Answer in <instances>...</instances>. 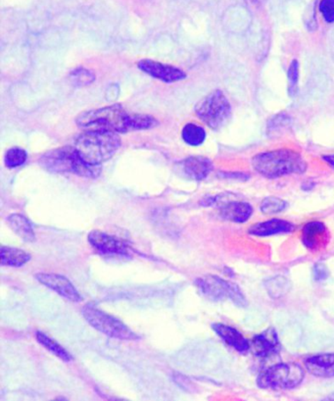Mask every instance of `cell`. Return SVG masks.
Instances as JSON below:
<instances>
[{
  "mask_svg": "<svg viewBox=\"0 0 334 401\" xmlns=\"http://www.w3.org/2000/svg\"><path fill=\"white\" fill-rule=\"evenodd\" d=\"M252 347L255 356L261 358H267L279 353L280 342L274 328H270L262 334L255 335L252 340Z\"/></svg>",
  "mask_w": 334,
  "mask_h": 401,
  "instance_id": "cell-13",
  "label": "cell"
},
{
  "mask_svg": "<svg viewBox=\"0 0 334 401\" xmlns=\"http://www.w3.org/2000/svg\"><path fill=\"white\" fill-rule=\"evenodd\" d=\"M265 288L270 298L274 300L282 298L289 293L291 284L289 279L282 276H275L265 282Z\"/></svg>",
  "mask_w": 334,
  "mask_h": 401,
  "instance_id": "cell-22",
  "label": "cell"
},
{
  "mask_svg": "<svg viewBox=\"0 0 334 401\" xmlns=\"http://www.w3.org/2000/svg\"><path fill=\"white\" fill-rule=\"evenodd\" d=\"M138 68L150 76L165 82H175L185 79L187 75L179 68L153 61V60H141Z\"/></svg>",
  "mask_w": 334,
  "mask_h": 401,
  "instance_id": "cell-11",
  "label": "cell"
},
{
  "mask_svg": "<svg viewBox=\"0 0 334 401\" xmlns=\"http://www.w3.org/2000/svg\"><path fill=\"white\" fill-rule=\"evenodd\" d=\"M195 284L199 293L207 300L211 301L230 300L238 307L245 308L248 306V301L240 286L218 276L207 275L197 279Z\"/></svg>",
  "mask_w": 334,
  "mask_h": 401,
  "instance_id": "cell-7",
  "label": "cell"
},
{
  "mask_svg": "<svg viewBox=\"0 0 334 401\" xmlns=\"http://www.w3.org/2000/svg\"><path fill=\"white\" fill-rule=\"evenodd\" d=\"M246 2L251 4L253 6H262L263 3L266 1V0H245Z\"/></svg>",
  "mask_w": 334,
  "mask_h": 401,
  "instance_id": "cell-33",
  "label": "cell"
},
{
  "mask_svg": "<svg viewBox=\"0 0 334 401\" xmlns=\"http://www.w3.org/2000/svg\"><path fill=\"white\" fill-rule=\"evenodd\" d=\"M314 279L317 282H324L328 278V270L326 265L323 263H317L313 270Z\"/></svg>",
  "mask_w": 334,
  "mask_h": 401,
  "instance_id": "cell-30",
  "label": "cell"
},
{
  "mask_svg": "<svg viewBox=\"0 0 334 401\" xmlns=\"http://www.w3.org/2000/svg\"><path fill=\"white\" fill-rule=\"evenodd\" d=\"M252 166L265 178L277 179L292 174H304L308 164L294 150H275L256 154L252 158Z\"/></svg>",
  "mask_w": 334,
  "mask_h": 401,
  "instance_id": "cell-2",
  "label": "cell"
},
{
  "mask_svg": "<svg viewBox=\"0 0 334 401\" xmlns=\"http://www.w3.org/2000/svg\"><path fill=\"white\" fill-rule=\"evenodd\" d=\"M41 165L55 173H74L85 178H96L100 166L85 163L75 147L57 148L45 153L41 159Z\"/></svg>",
  "mask_w": 334,
  "mask_h": 401,
  "instance_id": "cell-4",
  "label": "cell"
},
{
  "mask_svg": "<svg viewBox=\"0 0 334 401\" xmlns=\"http://www.w3.org/2000/svg\"><path fill=\"white\" fill-rule=\"evenodd\" d=\"M212 328H213L214 332L225 342L226 346L233 347L235 351L242 354L249 351L251 347L249 342H248V340L246 339L245 335L241 334L240 330H236L235 328L221 324V323L214 324L212 326Z\"/></svg>",
  "mask_w": 334,
  "mask_h": 401,
  "instance_id": "cell-14",
  "label": "cell"
},
{
  "mask_svg": "<svg viewBox=\"0 0 334 401\" xmlns=\"http://www.w3.org/2000/svg\"><path fill=\"white\" fill-rule=\"evenodd\" d=\"M291 124V118L289 117V114L282 113L277 114L274 117L270 118L267 126L268 135H279L282 131L286 130Z\"/></svg>",
  "mask_w": 334,
  "mask_h": 401,
  "instance_id": "cell-24",
  "label": "cell"
},
{
  "mask_svg": "<svg viewBox=\"0 0 334 401\" xmlns=\"http://www.w3.org/2000/svg\"><path fill=\"white\" fill-rule=\"evenodd\" d=\"M195 113L209 128L219 130L231 120V106L224 92L216 89L196 104Z\"/></svg>",
  "mask_w": 334,
  "mask_h": 401,
  "instance_id": "cell-6",
  "label": "cell"
},
{
  "mask_svg": "<svg viewBox=\"0 0 334 401\" xmlns=\"http://www.w3.org/2000/svg\"><path fill=\"white\" fill-rule=\"evenodd\" d=\"M82 314L92 328L107 337L122 340H140V337L122 321L100 310L92 303L82 307Z\"/></svg>",
  "mask_w": 334,
  "mask_h": 401,
  "instance_id": "cell-8",
  "label": "cell"
},
{
  "mask_svg": "<svg viewBox=\"0 0 334 401\" xmlns=\"http://www.w3.org/2000/svg\"><path fill=\"white\" fill-rule=\"evenodd\" d=\"M27 160L25 150L19 147H13L9 150L6 154V164L9 168H17L23 165Z\"/></svg>",
  "mask_w": 334,
  "mask_h": 401,
  "instance_id": "cell-27",
  "label": "cell"
},
{
  "mask_svg": "<svg viewBox=\"0 0 334 401\" xmlns=\"http://www.w3.org/2000/svg\"><path fill=\"white\" fill-rule=\"evenodd\" d=\"M36 279L41 284L55 291L66 300L72 301V302H80L82 300V296L75 288L74 284L62 275L38 273L36 275Z\"/></svg>",
  "mask_w": 334,
  "mask_h": 401,
  "instance_id": "cell-10",
  "label": "cell"
},
{
  "mask_svg": "<svg viewBox=\"0 0 334 401\" xmlns=\"http://www.w3.org/2000/svg\"><path fill=\"white\" fill-rule=\"evenodd\" d=\"M121 147V138L116 133L87 131L75 143V148L85 163L100 166L115 155Z\"/></svg>",
  "mask_w": 334,
  "mask_h": 401,
  "instance_id": "cell-3",
  "label": "cell"
},
{
  "mask_svg": "<svg viewBox=\"0 0 334 401\" xmlns=\"http://www.w3.org/2000/svg\"><path fill=\"white\" fill-rule=\"evenodd\" d=\"M305 367L311 375L318 378H334V353L310 356L305 360Z\"/></svg>",
  "mask_w": 334,
  "mask_h": 401,
  "instance_id": "cell-17",
  "label": "cell"
},
{
  "mask_svg": "<svg viewBox=\"0 0 334 401\" xmlns=\"http://www.w3.org/2000/svg\"><path fill=\"white\" fill-rule=\"evenodd\" d=\"M304 377V369L299 364L279 363L261 372L257 385L263 390H292L303 381Z\"/></svg>",
  "mask_w": 334,
  "mask_h": 401,
  "instance_id": "cell-5",
  "label": "cell"
},
{
  "mask_svg": "<svg viewBox=\"0 0 334 401\" xmlns=\"http://www.w3.org/2000/svg\"><path fill=\"white\" fill-rule=\"evenodd\" d=\"M36 340L45 347V349L50 351L51 353L55 354V356H57L58 358H60L61 360L65 362H70L73 360V357L71 356L69 352L66 351L64 347H61L57 342H55V340L51 339L50 337H48V335H45V333L38 332L36 333Z\"/></svg>",
  "mask_w": 334,
  "mask_h": 401,
  "instance_id": "cell-21",
  "label": "cell"
},
{
  "mask_svg": "<svg viewBox=\"0 0 334 401\" xmlns=\"http://www.w3.org/2000/svg\"><path fill=\"white\" fill-rule=\"evenodd\" d=\"M30 260L31 255L25 250L10 247H2L0 249V261L3 266L21 267Z\"/></svg>",
  "mask_w": 334,
  "mask_h": 401,
  "instance_id": "cell-20",
  "label": "cell"
},
{
  "mask_svg": "<svg viewBox=\"0 0 334 401\" xmlns=\"http://www.w3.org/2000/svg\"><path fill=\"white\" fill-rule=\"evenodd\" d=\"M77 125L87 131L126 133L130 131L147 130L157 122L148 115H131L121 105H112L95 110L85 111L78 116Z\"/></svg>",
  "mask_w": 334,
  "mask_h": 401,
  "instance_id": "cell-1",
  "label": "cell"
},
{
  "mask_svg": "<svg viewBox=\"0 0 334 401\" xmlns=\"http://www.w3.org/2000/svg\"><path fill=\"white\" fill-rule=\"evenodd\" d=\"M7 222H8L13 232L24 242H36L35 230H34L33 225L29 219H27L25 216L17 213L11 214L7 218Z\"/></svg>",
  "mask_w": 334,
  "mask_h": 401,
  "instance_id": "cell-19",
  "label": "cell"
},
{
  "mask_svg": "<svg viewBox=\"0 0 334 401\" xmlns=\"http://www.w3.org/2000/svg\"><path fill=\"white\" fill-rule=\"evenodd\" d=\"M287 206L289 203L284 199L277 198V196H269L262 201L260 209L266 215H273V214L282 212L287 208Z\"/></svg>",
  "mask_w": 334,
  "mask_h": 401,
  "instance_id": "cell-25",
  "label": "cell"
},
{
  "mask_svg": "<svg viewBox=\"0 0 334 401\" xmlns=\"http://www.w3.org/2000/svg\"><path fill=\"white\" fill-rule=\"evenodd\" d=\"M73 81L77 82L79 86H85L94 81L95 77L92 72L85 69H78L72 73Z\"/></svg>",
  "mask_w": 334,
  "mask_h": 401,
  "instance_id": "cell-29",
  "label": "cell"
},
{
  "mask_svg": "<svg viewBox=\"0 0 334 401\" xmlns=\"http://www.w3.org/2000/svg\"><path fill=\"white\" fill-rule=\"evenodd\" d=\"M287 81H289V94L293 97L298 91L299 82V62L296 59L292 60L287 70Z\"/></svg>",
  "mask_w": 334,
  "mask_h": 401,
  "instance_id": "cell-26",
  "label": "cell"
},
{
  "mask_svg": "<svg viewBox=\"0 0 334 401\" xmlns=\"http://www.w3.org/2000/svg\"><path fill=\"white\" fill-rule=\"evenodd\" d=\"M87 240L94 249L103 254L128 255L131 250L125 240L101 231H92L89 233Z\"/></svg>",
  "mask_w": 334,
  "mask_h": 401,
  "instance_id": "cell-9",
  "label": "cell"
},
{
  "mask_svg": "<svg viewBox=\"0 0 334 401\" xmlns=\"http://www.w3.org/2000/svg\"><path fill=\"white\" fill-rule=\"evenodd\" d=\"M225 177L231 179L240 180V181H247L250 178L249 174L241 173V172H238V173H225Z\"/></svg>",
  "mask_w": 334,
  "mask_h": 401,
  "instance_id": "cell-31",
  "label": "cell"
},
{
  "mask_svg": "<svg viewBox=\"0 0 334 401\" xmlns=\"http://www.w3.org/2000/svg\"><path fill=\"white\" fill-rule=\"evenodd\" d=\"M302 242L312 251H319L328 245L329 232L324 223L314 221L305 226L302 231Z\"/></svg>",
  "mask_w": 334,
  "mask_h": 401,
  "instance_id": "cell-12",
  "label": "cell"
},
{
  "mask_svg": "<svg viewBox=\"0 0 334 401\" xmlns=\"http://www.w3.org/2000/svg\"><path fill=\"white\" fill-rule=\"evenodd\" d=\"M323 158L324 161L331 165V167L334 168V154L326 155V156H324Z\"/></svg>",
  "mask_w": 334,
  "mask_h": 401,
  "instance_id": "cell-32",
  "label": "cell"
},
{
  "mask_svg": "<svg viewBox=\"0 0 334 401\" xmlns=\"http://www.w3.org/2000/svg\"><path fill=\"white\" fill-rule=\"evenodd\" d=\"M252 214V206L250 203H245V201L230 200L222 203L219 206L221 217L233 223L247 222Z\"/></svg>",
  "mask_w": 334,
  "mask_h": 401,
  "instance_id": "cell-15",
  "label": "cell"
},
{
  "mask_svg": "<svg viewBox=\"0 0 334 401\" xmlns=\"http://www.w3.org/2000/svg\"><path fill=\"white\" fill-rule=\"evenodd\" d=\"M182 169L187 178L202 181L211 173L213 164L208 158L194 156L187 158L182 162Z\"/></svg>",
  "mask_w": 334,
  "mask_h": 401,
  "instance_id": "cell-18",
  "label": "cell"
},
{
  "mask_svg": "<svg viewBox=\"0 0 334 401\" xmlns=\"http://www.w3.org/2000/svg\"><path fill=\"white\" fill-rule=\"evenodd\" d=\"M185 143L191 147H199L206 140V132L203 128L195 124H187L182 133Z\"/></svg>",
  "mask_w": 334,
  "mask_h": 401,
  "instance_id": "cell-23",
  "label": "cell"
},
{
  "mask_svg": "<svg viewBox=\"0 0 334 401\" xmlns=\"http://www.w3.org/2000/svg\"><path fill=\"white\" fill-rule=\"evenodd\" d=\"M294 228L293 224L289 222V221L274 218L251 226L248 233L250 235H256V237L265 238L275 235L289 234V233L294 231Z\"/></svg>",
  "mask_w": 334,
  "mask_h": 401,
  "instance_id": "cell-16",
  "label": "cell"
},
{
  "mask_svg": "<svg viewBox=\"0 0 334 401\" xmlns=\"http://www.w3.org/2000/svg\"><path fill=\"white\" fill-rule=\"evenodd\" d=\"M319 8L326 22L334 23V0H321Z\"/></svg>",
  "mask_w": 334,
  "mask_h": 401,
  "instance_id": "cell-28",
  "label": "cell"
},
{
  "mask_svg": "<svg viewBox=\"0 0 334 401\" xmlns=\"http://www.w3.org/2000/svg\"><path fill=\"white\" fill-rule=\"evenodd\" d=\"M324 400H334V393H331V395H329L326 396V398H324Z\"/></svg>",
  "mask_w": 334,
  "mask_h": 401,
  "instance_id": "cell-34",
  "label": "cell"
}]
</instances>
